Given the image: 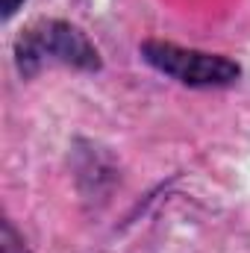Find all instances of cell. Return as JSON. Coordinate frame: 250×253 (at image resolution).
Masks as SVG:
<instances>
[{
	"instance_id": "1",
	"label": "cell",
	"mask_w": 250,
	"mask_h": 253,
	"mask_svg": "<svg viewBox=\"0 0 250 253\" xmlns=\"http://www.w3.org/2000/svg\"><path fill=\"white\" fill-rule=\"evenodd\" d=\"M141 56L153 68H159L162 74L177 77L186 85H230L239 77V65L224 56L186 50L168 42H144Z\"/></svg>"
},
{
	"instance_id": "2",
	"label": "cell",
	"mask_w": 250,
	"mask_h": 253,
	"mask_svg": "<svg viewBox=\"0 0 250 253\" xmlns=\"http://www.w3.org/2000/svg\"><path fill=\"white\" fill-rule=\"evenodd\" d=\"M42 56H53L65 65L77 68H97V50L88 39L62 21H44L33 27L21 42V65H30Z\"/></svg>"
},
{
	"instance_id": "3",
	"label": "cell",
	"mask_w": 250,
	"mask_h": 253,
	"mask_svg": "<svg viewBox=\"0 0 250 253\" xmlns=\"http://www.w3.org/2000/svg\"><path fill=\"white\" fill-rule=\"evenodd\" d=\"M3 253H27V248L18 242V236L9 224H3Z\"/></svg>"
},
{
	"instance_id": "4",
	"label": "cell",
	"mask_w": 250,
	"mask_h": 253,
	"mask_svg": "<svg viewBox=\"0 0 250 253\" xmlns=\"http://www.w3.org/2000/svg\"><path fill=\"white\" fill-rule=\"evenodd\" d=\"M21 3H24V0H3V15H6V18L15 15V9H18Z\"/></svg>"
}]
</instances>
